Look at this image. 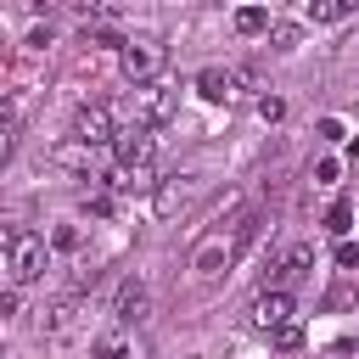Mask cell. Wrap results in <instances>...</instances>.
I'll list each match as a JSON object with an SVG mask.
<instances>
[{"label":"cell","mask_w":359,"mask_h":359,"mask_svg":"<svg viewBox=\"0 0 359 359\" xmlns=\"http://www.w3.org/2000/svg\"><path fill=\"white\" fill-rule=\"evenodd\" d=\"M258 236V213H241L230 230H213V236H202L196 241V252H191V269H196V280H219L236 258H241V247Z\"/></svg>","instance_id":"cell-1"},{"label":"cell","mask_w":359,"mask_h":359,"mask_svg":"<svg viewBox=\"0 0 359 359\" xmlns=\"http://www.w3.org/2000/svg\"><path fill=\"white\" fill-rule=\"evenodd\" d=\"M0 269L11 286H34L45 269H50V247L39 230H6L0 236Z\"/></svg>","instance_id":"cell-2"},{"label":"cell","mask_w":359,"mask_h":359,"mask_svg":"<svg viewBox=\"0 0 359 359\" xmlns=\"http://www.w3.org/2000/svg\"><path fill=\"white\" fill-rule=\"evenodd\" d=\"M163 67H168V45H163L157 34H123V45H118V73H123L135 90H140V84H157Z\"/></svg>","instance_id":"cell-3"},{"label":"cell","mask_w":359,"mask_h":359,"mask_svg":"<svg viewBox=\"0 0 359 359\" xmlns=\"http://www.w3.org/2000/svg\"><path fill=\"white\" fill-rule=\"evenodd\" d=\"M174 112H180V90H174V84L157 79V84H140V90H135V123H140V129H163Z\"/></svg>","instance_id":"cell-4"},{"label":"cell","mask_w":359,"mask_h":359,"mask_svg":"<svg viewBox=\"0 0 359 359\" xmlns=\"http://www.w3.org/2000/svg\"><path fill=\"white\" fill-rule=\"evenodd\" d=\"M292 314H297V303H292V292H286V286H269V292H258V297H252V309H247L252 331H264V337L286 331V325H292Z\"/></svg>","instance_id":"cell-5"},{"label":"cell","mask_w":359,"mask_h":359,"mask_svg":"<svg viewBox=\"0 0 359 359\" xmlns=\"http://www.w3.org/2000/svg\"><path fill=\"white\" fill-rule=\"evenodd\" d=\"M112 135H118V123H112V112H107V101H84L79 112H73V140L79 146H112Z\"/></svg>","instance_id":"cell-6"},{"label":"cell","mask_w":359,"mask_h":359,"mask_svg":"<svg viewBox=\"0 0 359 359\" xmlns=\"http://www.w3.org/2000/svg\"><path fill=\"white\" fill-rule=\"evenodd\" d=\"M151 129H140V123H129V129H118L112 135V157H118V168H140V163H151Z\"/></svg>","instance_id":"cell-7"},{"label":"cell","mask_w":359,"mask_h":359,"mask_svg":"<svg viewBox=\"0 0 359 359\" xmlns=\"http://www.w3.org/2000/svg\"><path fill=\"white\" fill-rule=\"evenodd\" d=\"M146 303H151V297H146V280L123 275V280H118V292H112V314H118V325H123V331H129V325H140V320H146Z\"/></svg>","instance_id":"cell-8"},{"label":"cell","mask_w":359,"mask_h":359,"mask_svg":"<svg viewBox=\"0 0 359 359\" xmlns=\"http://www.w3.org/2000/svg\"><path fill=\"white\" fill-rule=\"evenodd\" d=\"M95 359H146V348H140V337L135 331H107V337H95Z\"/></svg>","instance_id":"cell-9"},{"label":"cell","mask_w":359,"mask_h":359,"mask_svg":"<svg viewBox=\"0 0 359 359\" xmlns=\"http://www.w3.org/2000/svg\"><path fill=\"white\" fill-rule=\"evenodd\" d=\"M118 196H146V191H157V174H151V163H140V168H112V180H107Z\"/></svg>","instance_id":"cell-10"},{"label":"cell","mask_w":359,"mask_h":359,"mask_svg":"<svg viewBox=\"0 0 359 359\" xmlns=\"http://www.w3.org/2000/svg\"><path fill=\"white\" fill-rule=\"evenodd\" d=\"M196 95H202V101H236V79H230L224 67H202V73H196Z\"/></svg>","instance_id":"cell-11"},{"label":"cell","mask_w":359,"mask_h":359,"mask_svg":"<svg viewBox=\"0 0 359 359\" xmlns=\"http://www.w3.org/2000/svg\"><path fill=\"white\" fill-rule=\"evenodd\" d=\"M79 314H84L79 297H62V303L45 314V337H73V331H79Z\"/></svg>","instance_id":"cell-12"},{"label":"cell","mask_w":359,"mask_h":359,"mask_svg":"<svg viewBox=\"0 0 359 359\" xmlns=\"http://www.w3.org/2000/svg\"><path fill=\"white\" fill-rule=\"evenodd\" d=\"M191 185H196V174H168V185H157V213H174L191 196Z\"/></svg>","instance_id":"cell-13"},{"label":"cell","mask_w":359,"mask_h":359,"mask_svg":"<svg viewBox=\"0 0 359 359\" xmlns=\"http://www.w3.org/2000/svg\"><path fill=\"white\" fill-rule=\"evenodd\" d=\"M230 22H236V34H247V39H252V34H269V11H264V6H236Z\"/></svg>","instance_id":"cell-14"},{"label":"cell","mask_w":359,"mask_h":359,"mask_svg":"<svg viewBox=\"0 0 359 359\" xmlns=\"http://www.w3.org/2000/svg\"><path fill=\"white\" fill-rule=\"evenodd\" d=\"M348 11H353L348 0H314V6H303L309 22H348Z\"/></svg>","instance_id":"cell-15"},{"label":"cell","mask_w":359,"mask_h":359,"mask_svg":"<svg viewBox=\"0 0 359 359\" xmlns=\"http://www.w3.org/2000/svg\"><path fill=\"white\" fill-rule=\"evenodd\" d=\"M309 264H314V247H292V252L280 258V280H303Z\"/></svg>","instance_id":"cell-16"},{"label":"cell","mask_w":359,"mask_h":359,"mask_svg":"<svg viewBox=\"0 0 359 359\" xmlns=\"http://www.w3.org/2000/svg\"><path fill=\"white\" fill-rule=\"evenodd\" d=\"M90 157H95V151H90V146H79V140L56 146V163H62V168H90Z\"/></svg>","instance_id":"cell-17"},{"label":"cell","mask_w":359,"mask_h":359,"mask_svg":"<svg viewBox=\"0 0 359 359\" xmlns=\"http://www.w3.org/2000/svg\"><path fill=\"white\" fill-rule=\"evenodd\" d=\"M17 123H22V107L11 95H0V135H17Z\"/></svg>","instance_id":"cell-18"},{"label":"cell","mask_w":359,"mask_h":359,"mask_svg":"<svg viewBox=\"0 0 359 359\" xmlns=\"http://www.w3.org/2000/svg\"><path fill=\"white\" fill-rule=\"evenodd\" d=\"M275 348H280V353H297V348H303V325L292 320L286 331H275Z\"/></svg>","instance_id":"cell-19"},{"label":"cell","mask_w":359,"mask_h":359,"mask_svg":"<svg viewBox=\"0 0 359 359\" xmlns=\"http://www.w3.org/2000/svg\"><path fill=\"white\" fill-rule=\"evenodd\" d=\"M269 34H275V50H297V28L292 22H269Z\"/></svg>","instance_id":"cell-20"},{"label":"cell","mask_w":359,"mask_h":359,"mask_svg":"<svg viewBox=\"0 0 359 359\" xmlns=\"http://www.w3.org/2000/svg\"><path fill=\"white\" fill-rule=\"evenodd\" d=\"M314 174H320V185H337V174H342V163H337V157H325V163H320Z\"/></svg>","instance_id":"cell-21"},{"label":"cell","mask_w":359,"mask_h":359,"mask_svg":"<svg viewBox=\"0 0 359 359\" xmlns=\"http://www.w3.org/2000/svg\"><path fill=\"white\" fill-rule=\"evenodd\" d=\"M348 219H353V213H348V202H337V208H331V230H337V236H348Z\"/></svg>","instance_id":"cell-22"},{"label":"cell","mask_w":359,"mask_h":359,"mask_svg":"<svg viewBox=\"0 0 359 359\" xmlns=\"http://www.w3.org/2000/svg\"><path fill=\"white\" fill-rule=\"evenodd\" d=\"M337 264H342V269H353V264H359V247H353V241H342V247H337Z\"/></svg>","instance_id":"cell-23"},{"label":"cell","mask_w":359,"mask_h":359,"mask_svg":"<svg viewBox=\"0 0 359 359\" xmlns=\"http://www.w3.org/2000/svg\"><path fill=\"white\" fill-rule=\"evenodd\" d=\"M258 112H264V118H280V112H286V101H275V95H264V101H258Z\"/></svg>","instance_id":"cell-24"},{"label":"cell","mask_w":359,"mask_h":359,"mask_svg":"<svg viewBox=\"0 0 359 359\" xmlns=\"http://www.w3.org/2000/svg\"><path fill=\"white\" fill-rule=\"evenodd\" d=\"M11 146H17V135H0V168L11 163Z\"/></svg>","instance_id":"cell-25"}]
</instances>
